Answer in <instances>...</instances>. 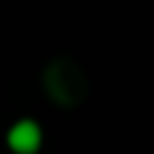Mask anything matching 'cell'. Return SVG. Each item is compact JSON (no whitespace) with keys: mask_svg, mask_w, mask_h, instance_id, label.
<instances>
[{"mask_svg":"<svg viewBox=\"0 0 154 154\" xmlns=\"http://www.w3.org/2000/svg\"><path fill=\"white\" fill-rule=\"evenodd\" d=\"M5 143L8 149L16 154H35L43 143V130L35 119H19L8 127L5 133Z\"/></svg>","mask_w":154,"mask_h":154,"instance_id":"obj_1","label":"cell"}]
</instances>
